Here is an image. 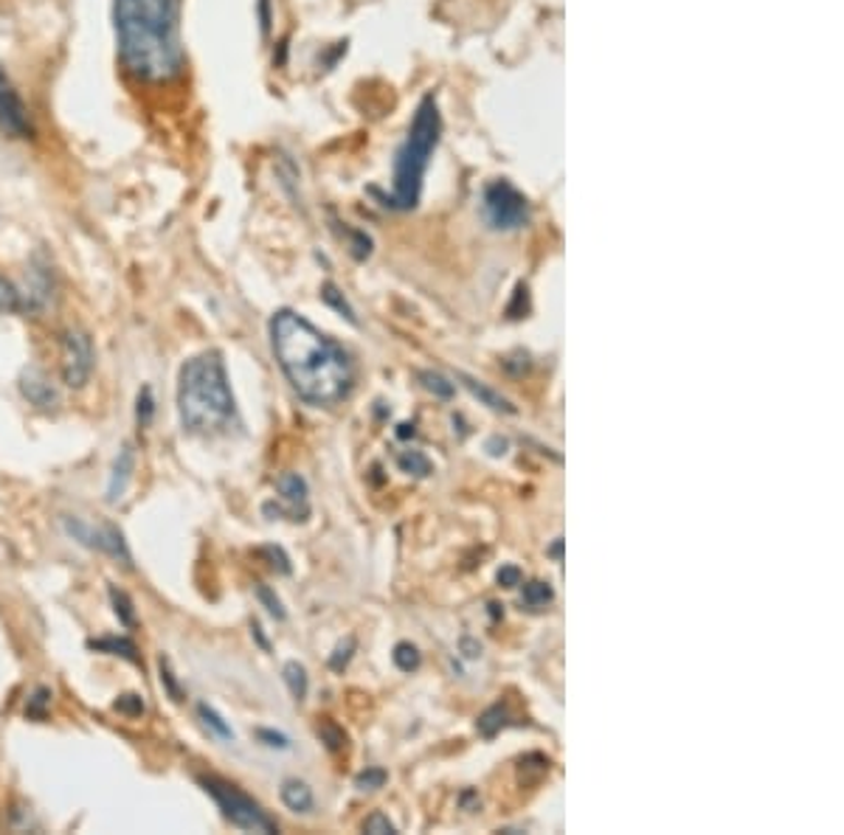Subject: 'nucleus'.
Wrapping results in <instances>:
<instances>
[{"label":"nucleus","mask_w":844,"mask_h":835,"mask_svg":"<svg viewBox=\"0 0 844 835\" xmlns=\"http://www.w3.org/2000/svg\"><path fill=\"white\" fill-rule=\"evenodd\" d=\"M198 715L203 717V723H206L209 729H214V735L223 737V740H234L231 726H228V723L223 720V717H219L217 712L212 709V706H206V703H200V706H198Z\"/></svg>","instance_id":"16"},{"label":"nucleus","mask_w":844,"mask_h":835,"mask_svg":"<svg viewBox=\"0 0 844 835\" xmlns=\"http://www.w3.org/2000/svg\"><path fill=\"white\" fill-rule=\"evenodd\" d=\"M200 785L217 802V808L223 810V815L234 827L248 830V833H276V822L253 799H248L240 788L223 783L217 776H200Z\"/></svg>","instance_id":"5"},{"label":"nucleus","mask_w":844,"mask_h":835,"mask_svg":"<svg viewBox=\"0 0 844 835\" xmlns=\"http://www.w3.org/2000/svg\"><path fill=\"white\" fill-rule=\"evenodd\" d=\"M364 830H366V833H375V835H383V833L392 835V833H397V830H394V824L389 822V819L383 813H372V815H369V819H366V824H364Z\"/></svg>","instance_id":"25"},{"label":"nucleus","mask_w":844,"mask_h":835,"mask_svg":"<svg viewBox=\"0 0 844 835\" xmlns=\"http://www.w3.org/2000/svg\"><path fill=\"white\" fill-rule=\"evenodd\" d=\"M133 470H135V451H133V444L127 442L121 444L119 456H116L114 462V470H110V478H107V501H110V504H116V501L124 496L127 485H130V478H133Z\"/></svg>","instance_id":"10"},{"label":"nucleus","mask_w":844,"mask_h":835,"mask_svg":"<svg viewBox=\"0 0 844 835\" xmlns=\"http://www.w3.org/2000/svg\"><path fill=\"white\" fill-rule=\"evenodd\" d=\"M459 380H462V383H465L467 389H471L473 397H479L482 403L490 405L492 411H507V414L515 411V408H512V405L507 403L504 397H501V394H496V392H492V389H487V385H485V383H479V380L467 378V374H459Z\"/></svg>","instance_id":"14"},{"label":"nucleus","mask_w":844,"mask_h":835,"mask_svg":"<svg viewBox=\"0 0 844 835\" xmlns=\"http://www.w3.org/2000/svg\"><path fill=\"white\" fill-rule=\"evenodd\" d=\"M62 526H66V532L76 540V544L102 551V554L107 557H114V560H119V563H124L127 569L133 565V557H130V551H127L124 537H121V532L116 529V526H99V529H96V526H91L87 521H82V517H71V515L62 517Z\"/></svg>","instance_id":"7"},{"label":"nucleus","mask_w":844,"mask_h":835,"mask_svg":"<svg viewBox=\"0 0 844 835\" xmlns=\"http://www.w3.org/2000/svg\"><path fill=\"white\" fill-rule=\"evenodd\" d=\"M94 371V344L82 330H68L62 338V378L71 389H82Z\"/></svg>","instance_id":"8"},{"label":"nucleus","mask_w":844,"mask_h":835,"mask_svg":"<svg viewBox=\"0 0 844 835\" xmlns=\"http://www.w3.org/2000/svg\"><path fill=\"white\" fill-rule=\"evenodd\" d=\"M257 597H260L262 603L268 605V610H271L273 617H276V619H285V610H282V603H280V599H276V597H273L271 588H265V585H260V588H257Z\"/></svg>","instance_id":"28"},{"label":"nucleus","mask_w":844,"mask_h":835,"mask_svg":"<svg viewBox=\"0 0 844 835\" xmlns=\"http://www.w3.org/2000/svg\"><path fill=\"white\" fill-rule=\"evenodd\" d=\"M400 467L406 473H414V476H428L431 473V462L419 451H408L400 456Z\"/></svg>","instance_id":"19"},{"label":"nucleus","mask_w":844,"mask_h":835,"mask_svg":"<svg viewBox=\"0 0 844 835\" xmlns=\"http://www.w3.org/2000/svg\"><path fill=\"white\" fill-rule=\"evenodd\" d=\"M552 599V588H549V583H530L524 585V603L532 605V608H540V605H546Z\"/></svg>","instance_id":"21"},{"label":"nucleus","mask_w":844,"mask_h":835,"mask_svg":"<svg viewBox=\"0 0 844 835\" xmlns=\"http://www.w3.org/2000/svg\"><path fill=\"white\" fill-rule=\"evenodd\" d=\"M383 783H387V774L378 768H372V771H366V774H360L358 783L355 785H358L360 790H375V788H380Z\"/></svg>","instance_id":"26"},{"label":"nucleus","mask_w":844,"mask_h":835,"mask_svg":"<svg viewBox=\"0 0 844 835\" xmlns=\"http://www.w3.org/2000/svg\"><path fill=\"white\" fill-rule=\"evenodd\" d=\"M3 87H7V73L0 71V91H3Z\"/></svg>","instance_id":"36"},{"label":"nucleus","mask_w":844,"mask_h":835,"mask_svg":"<svg viewBox=\"0 0 844 835\" xmlns=\"http://www.w3.org/2000/svg\"><path fill=\"white\" fill-rule=\"evenodd\" d=\"M21 392L23 397L28 399L37 408H54L57 405V392H54V385L48 383V378L43 374L40 369H26L21 378Z\"/></svg>","instance_id":"11"},{"label":"nucleus","mask_w":844,"mask_h":835,"mask_svg":"<svg viewBox=\"0 0 844 835\" xmlns=\"http://www.w3.org/2000/svg\"><path fill=\"white\" fill-rule=\"evenodd\" d=\"M110 599H114L116 605V613H119V619L124 624H133L135 622V613H133V603H130V597H127L124 591L119 588H110Z\"/></svg>","instance_id":"24"},{"label":"nucleus","mask_w":844,"mask_h":835,"mask_svg":"<svg viewBox=\"0 0 844 835\" xmlns=\"http://www.w3.org/2000/svg\"><path fill=\"white\" fill-rule=\"evenodd\" d=\"M153 414H155L153 389H150V385H144V389L139 392V408H135V417H139L141 428H146V425L153 422Z\"/></svg>","instance_id":"22"},{"label":"nucleus","mask_w":844,"mask_h":835,"mask_svg":"<svg viewBox=\"0 0 844 835\" xmlns=\"http://www.w3.org/2000/svg\"><path fill=\"white\" fill-rule=\"evenodd\" d=\"M180 12L183 0H114L119 60L135 82L164 85L183 73Z\"/></svg>","instance_id":"2"},{"label":"nucleus","mask_w":844,"mask_h":835,"mask_svg":"<svg viewBox=\"0 0 844 835\" xmlns=\"http://www.w3.org/2000/svg\"><path fill=\"white\" fill-rule=\"evenodd\" d=\"M319 735L330 740L326 742L330 749H341V742H344V735H338V731L333 729V723H324V726H319Z\"/></svg>","instance_id":"33"},{"label":"nucleus","mask_w":844,"mask_h":835,"mask_svg":"<svg viewBox=\"0 0 844 835\" xmlns=\"http://www.w3.org/2000/svg\"><path fill=\"white\" fill-rule=\"evenodd\" d=\"M499 583L507 585V588H515V585L521 583V571L515 569V565H504V569L499 571Z\"/></svg>","instance_id":"32"},{"label":"nucleus","mask_w":844,"mask_h":835,"mask_svg":"<svg viewBox=\"0 0 844 835\" xmlns=\"http://www.w3.org/2000/svg\"><path fill=\"white\" fill-rule=\"evenodd\" d=\"M21 310V293L12 282L0 278V312H17Z\"/></svg>","instance_id":"23"},{"label":"nucleus","mask_w":844,"mask_h":835,"mask_svg":"<svg viewBox=\"0 0 844 835\" xmlns=\"http://www.w3.org/2000/svg\"><path fill=\"white\" fill-rule=\"evenodd\" d=\"M257 737H260V740H265V745H271V749H290V740H287L285 735H280V731L260 729L257 731Z\"/></svg>","instance_id":"30"},{"label":"nucleus","mask_w":844,"mask_h":835,"mask_svg":"<svg viewBox=\"0 0 844 835\" xmlns=\"http://www.w3.org/2000/svg\"><path fill=\"white\" fill-rule=\"evenodd\" d=\"M271 344L285 378L305 403L335 405L353 389V363L344 346L299 312L280 310L273 315Z\"/></svg>","instance_id":"1"},{"label":"nucleus","mask_w":844,"mask_h":835,"mask_svg":"<svg viewBox=\"0 0 844 835\" xmlns=\"http://www.w3.org/2000/svg\"><path fill=\"white\" fill-rule=\"evenodd\" d=\"M439 133H442V119H439L437 99L426 96L419 102L417 114H414L406 144L400 146L397 160H394V192L389 198V206H417L419 192H423V178H426L431 155L437 150Z\"/></svg>","instance_id":"4"},{"label":"nucleus","mask_w":844,"mask_h":835,"mask_svg":"<svg viewBox=\"0 0 844 835\" xmlns=\"http://www.w3.org/2000/svg\"><path fill=\"white\" fill-rule=\"evenodd\" d=\"M91 647L110 649L114 656H124V658H130V661H139V656H135V647L127 642V639H102V642H91Z\"/></svg>","instance_id":"18"},{"label":"nucleus","mask_w":844,"mask_h":835,"mask_svg":"<svg viewBox=\"0 0 844 835\" xmlns=\"http://www.w3.org/2000/svg\"><path fill=\"white\" fill-rule=\"evenodd\" d=\"M161 681H164L169 687V695H173L175 701H180V692H178V687H175V681H173V672H169V667L164 661H161Z\"/></svg>","instance_id":"34"},{"label":"nucleus","mask_w":844,"mask_h":835,"mask_svg":"<svg viewBox=\"0 0 844 835\" xmlns=\"http://www.w3.org/2000/svg\"><path fill=\"white\" fill-rule=\"evenodd\" d=\"M353 649H355V642H353V639H346V644H341V647L335 649L333 661H330V664H333V667H335V670H341V667H344V664L349 661V656H353Z\"/></svg>","instance_id":"31"},{"label":"nucleus","mask_w":844,"mask_h":835,"mask_svg":"<svg viewBox=\"0 0 844 835\" xmlns=\"http://www.w3.org/2000/svg\"><path fill=\"white\" fill-rule=\"evenodd\" d=\"M408 433H414L412 425H400V437H408Z\"/></svg>","instance_id":"35"},{"label":"nucleus","mask_w":844,"mask_h":835,"mask_svg":"<svg viewBox=\"0 0 844 835\" xmlns=\"http://www.w3.org/2000/svg\"><path fill=\"white\" fill-rule=\"evenodd\" d=\"M116 709L124 712V715H141L144 712V701L139 695H121L116 701Z\"/></svg>","instance_id":"27"},{"label":"nucleus","mask_w":844,"mask_h":835,"mask_svg":"<svg viewBox=\"0 0 844 835\" xmlns=\"http://www.w3.org/2000/svg\"><path fill=\"white\" fill-rule=\"evenodd\" d=\"M0 133L12 135V139H26L32 133L26 105L9 85L0 91Z\"/></svg>","instance_id":"9"},{"label":"nucleus","mask_w":844,"mask_h":835,"mask_svg":"<svg viewBox=\"0 0 844 835\" xmlns=\"http://www.w3.org/2000/svg\"><path fill=\"white\" fill-rule=\"evenodd\" d=\"M282 802L293 810V813H310L313 810V790L307 788L299 779H287L282 785Z\"/></svg>","instance_id":"13"},{"label":"nucleus","mask_w":844,"mask_h":835,"mask_svg":"<svg viewBox=\"0 0 844 835\" xmlns=\"http://www.w3.org/2000/svg\"><path fill=\"white\" fill-rule=\"evenodd\" d=\"M324 299H326V301H330V305H335V307H338V310H341V312H344V315H346V319H349V321H353V324H358V319H355V312H353V307H349V305H346V301H344V299H338V296H335V287H333V285H324Z\"/></svg>","instance_id":"29"},{"label":"nucleus","mask_w":844,"mask_h":835,"mask_svg":"<svg viewBox=\"0 0 844 835\" xmlns=\"http://www.w3.org/2000/svg\"><path fill=\"white\" fill-rule=\"evenodd\" d=\"M419 380H423L428 392H433L437 397H442V399L453 397V383H448L442 374H433V371H419Z\"/></svg>","instance_id":"20"},{"label":"nucleus","mask_w":844,"mask_h":835,"mask_svg":"<svg viewBox=\"0 0 844 835\" xmlns=\"http://www.w3.org/2000/svg\"><path fill=\"white\" fill-rule=\"evenodd\" d=\"M482 212H485L487 226L496 231H515V228L526 226V219H530L526 198L507 180H496L487 186L485 198H482Z\"/></svg>","instance_id":"6"},{"label":"nucleus","mask_w":844,"mask_h":835,"mask_svg":"<svg viewBox=\"0 0 844 835\" xmlns=\"http://www.w3.org/2000/svg\"><path fill=\"white\" fill-rule=\"evenodd\" d=\"M178 411L189 433H217L231 425L237 405L219 351H203L180 366Z\"/></svg>","instance_id":"3"},{"label":"nucleus","mask_w":844,"mask_h":835,"mask_svg":"<svg viewBox=\"0 0 844 835\" xmlns=\"http://www.w3.org/2000/svg\"><path fill=\"white\" fill-rule=\"evenodd\" d=\"M276 490H280V496L285 498L287 504L307 512V481L299 473H282V476L276 478Z\"/></svg>","instance_id":"12"},{"label":"nucleus","mask_w":844,"mask_h":835,"mask_svg":"<svg viewBox=\"0 0 844 835\" xmlns=\"http://www.w3.org/2000/svg\"><path fill=\"white\" fill-rule=\"evenodd\" d=\"M282 676H285V683H287V690H290V695L296 697V701H305V695H307V670L305 667H301L299 661H287L285 670H282Z\"/></svg>","instance_id":"15"},{"label":"nucleus","mask_w":844,"mask_h":835,"mask_svg":"<svg viewBox=\"0 0 844 835\" xmlns=\"http://www.w3.org/2000/svg\"><path fill=\"white\" fill-rule=\"evenodd\" d=\"M419 661H423V658H419V649L414 647V644L400 642L397 647H394V664H397V667H400V670H403V672L417 670Z\"/></svg>","instance_id":"17"}]
</instances>
